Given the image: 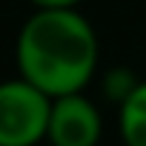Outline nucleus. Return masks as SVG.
<instances>
[{
	"mask_svg": "<svg viewBox=\"0 0 146 146\" xmlns=\"http://www.w3.org/2000/svg\"><path fill=\"white\" fill-rule=\"evenodd\" d=\"M17 72L52 98L83 92L98 69V35L78 9H37L17 35Z\"/></svg>",
	"mask_w": 146,
	"mask_h": 146,
	"instance_id": "nucleus-1",
	"label": "nucleus"
},
{
	"mask_svg": "<svg viewBox=\"0 0 146 146\" xmlns=\"http://www.w3.org/2000/svg\"><path fill=\"white\" fill-rule=\"evenodd\" d=\"M100 135H103L100 112L83 92L54 98L46 137L52 146H98Z\"/></svg>",
	"mask_w": 146,
	"mask_h": 146,
	"instance_id": "nucleus-3",
	"label": "nucleus"
},
{
	"mask_svg": "<svg viewBox=\"0 0 146 146\" xmlns=\"http://www.w3.org/2000/svg\"><path fill=\"white\" fill-rule=\"evenodd\" d=\"M54 98L15 78L0 86V146H35L49 137Z\"/></svg>",
	"mask_w": 146,
	"mask_h": 146,
	"instance_id": "nucleus-2",
	"label": "nucleus"
},
{
	"mask_svg": "<svg viewBox=\"0 0 146 146\" xmlns=\"http://www.w3.org/2000/svg\"><path fill=\"white\" fill-rule=\"evenodd\" d=\"M37 9H75L80 0H29Z\"/></svg>",
	"mask_w": 146,
	"mask_h": 146,
	"instance_id": "nucleus-5",
	"label": "nucleus"
},
{
	"mask_svg": "<svg viewBox=\"0 0 146 146\" xmlns=\"http://www.w3.org/2000/svg\"><path fill=\"white\" fill-rule=\"evenodd\" d=\"M120 135L126 146H146V80L120 100Z\"/></svg>",
	"mask_w": 146,
	"mask_h": 146,
	"instance_id": "nucleus-4",
	"label": "nucleus"
}]
</instances>
